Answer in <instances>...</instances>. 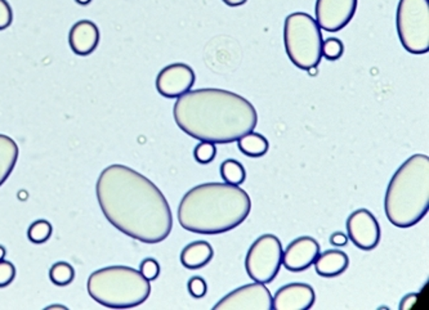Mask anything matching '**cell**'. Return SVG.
<instances>
[{"label":"cell","mask_w":429,"mask_h":310,"mask_svg":"<svg viewBox=\"0 0 429 310\" xmlns=\"http://www.w3.org/2000/svg\"><path fill=\"white\" fill-rule=\"evenodd\" d=\"M95 195L105 218L125 236L152 245L171 235L173 215L168 200L134 169L122 164L107 166L97 181Z\"/></svg>","instance_id":"cell-1"},{"label":"cell","mask_w":429,"mask_h":310,"mask_svg":"<svg viewBox=\"0 0 429 310\" xmlns=\"http://www.w3.org/2000/svg\"><path fill=\"white\" fill-rule=\"evenodd\" d=\"M173 116L179 129L200 142L228 144L254 132L258 114L252 102L230 90H190L178 97Z\"/></svg>","instance_id":"cell-2"},{"label":"cell","mask_w":429,"mask_h":310,"mask_svg":"<svg viewBox=\"0 0 429 310\" xmlns=\"http://www.w3.org/2000/svg\"><path fill=\"white\" fill-rule=\"evenodd\" d=\"M252 210V200L240 186L204 183L190 189L178 208L182 228L198 235H221L238 228Z\"/></svg>","instance_id":"cell-3"},{"label":"cell","mask_w":429,"mask_h":310,"mask_svg":"<svg viewBox=\"0 0 429 310\" xmlns=\"http://www.w3.org/2000/svg\"><path fill=\"white\" fill-rule=\"evenodd\" d=\"M384 210L397 228H411L428 214V156H411L398 168L386 192Z\"/></svg>","instance_id":"cell-4"},{"label":"cell","mask_w":429,"mask_h":310,"mask_svg":"<svg viewBox=\"0 0 429 310\" xmlns=\"http://www.w3.org/2000/svg\"><path fill=\"white\" fill-rule=\"evenodd\" d=\"M88 294L110 309H130L142 305L151 294L150 281L139 270L111 265L95 270L88 278Z\"/></svg>","instance_id":"cell-5"},{"label":"cell","mask_w":429,"mask_h":310,"mask_svg":"<svg viewBox=\"0 0 429 310\" xmlns=\"http://www.w3.org/2000/svg\"><path fill=\"white\" fill-rule=\"evenodd\" d=\"M322 33L311 14L295 12L286 17L284 44L294 66L308 71L317 68L322 58Z\"/></svg>","instance_id":"cell-6"},{"label":"cell","mask_w":429,"mask_h":310,"mask_svg":"<svg viewBox=\"0 0 429 310\" xmlns=\"http://www.w3.org/2000/svg\"><path fill=\"white\" fill-rule=\"evenodd\" d=\"M396 25L402 47L409 53H428L429 0H400Z\"/></svg>","instance_id":"cell-7"},{"label":"cell","mask_w":429,"mask_h":310,"mask_svg":"<svg viewBox=\"0 0 429 310\" xmlns=\"http://www.w3.org/2000/svg\"><path fill=\"white\" fill-rule=\"evenodd\" d=\"M282 243L275 235H263L257 238L245 257L248 276L254 282L271 284L282 265Z\"/></svg>","instance_id":"cell-8"},{"label":"cell","mask_w":429,"mask_h":310,"mask_svg":"<svg viewBox=\"0 0 429 310\" xmlns=\"http://www.w3.org/2000/svg\"><path fill=\"white\" fill-rule=\"evenodd\" d=\"M272 294L259 282L245 284L226 295L214 310H272Z\"/></svg>","instance_id":"cell-9"},{"label":"cell","mask_w":429,"mask_h":310,"mask_svg":"<svg viewBox=\"0 0 429 310\" xmlns=\"http://www.w3.org/2000/svg\"><path fill=\"white\" fill-rule=\"evenodd\" d=\"M348 240L364 251L374 250L381 242V230L376 218L368 209H359L348 216Z\"/></svg>","instance_id":"cell-10"},{"label":"cell","mask_w":429,"mask_h":310,"mask_svg":"<svg viewBox=\"0 0 429 310\" xmlns=\"http://www.w3.org/2000/svg\"><path fill=\"white\" fill-rule=\"evenodd\" d=\"M357 9V0H317L316 22L329 33H337L347 26Z\"/></svg>","instance_id":"cell-11"},{"label":"cell","mask_w":429,"mask_h":310,"mask_svg":"<svg viewBox=\"0 0 429 310\" xmlns=\"http://www.w3.org/2000/svg\"><path fill=\"white\" fill-rule=\"evenodd\" d=\"M196 80L194 70L186 63H171L164 68L157 78V89L165 98H178L190 92Z\"/></svg>","instance_id":"cell-12"},{"label":"cell","mask_w":429,"mask_h":310,"mask_svg":"<svg viewBox=\"0 0 429 310\" xmlns=\"http://www.w3.org/2000/svg\"><path fill=\"white\" fill-rule=\"evenodd\" d=\"M320 254V245L309 236H303L289 243L282 254V265L286 269L298 273L314 265Z\"/></svg>","instance_id":"cell-13"},{"label":"cell","mask_w":429,"mask_h":310,"mask_svg":"<svg viewBox=\"0 0 429 310\" xmlns=\"http://www.w3.org/2000/svg\"><path fill=\"white\" fill-rule=\"evenodd\" d=\"M316 294L307 284H289L282 286L272 297V309L308 310L314 306Z\"/></svg>","instance_id":"cell-14"},{"label":"cell","mask_w":429,"mask_h":310,"mask_svg":"<svg viewBox=\"0 0 429 310\" xmlns=\"http://www.w3.org/2000/svg\"><path fill=\"white\" fill-rule=\"evenodd\" d=\"M100 43V30L95 22L82 20L76 22L70 30L68 44L78 55H89L93 53Z\"/></svg>","instance_id":"cell-15"},{"label":"cell","mask_w":429,"mask_h":310,"mask_svg":"<svg viewBox=\"0 0 429 310\" xmlns=\"http://www.w3.org/2000/svg\"><path fill=\"white\" fill-rule=\"evenodd\" d=\"M314 269L320 277L334 278L341 276L349 267V257L341 250H327L314 260Z\"/></svg>","instance_id":"cell-16"},{"label":"cell","mask_w":429,"mask_h":310,"mask_svg":"<svg viewBox=\"0 0 429 310\" xmlns=\"http://www.w3.org/2000/svg\"><path fill=\"white\" fill-rule=\"evenodd\" d=\"M214 250L206 241H195L187 245L181 252V263L187 269H200L211 263Z\"/></svg>","instance_id":"cell-17"},{"label":"cell","mask_w":429,"mask_h":310,"mask_svg":"<svg viewBox=\"0 0 429 310\" xmlns=\"http://www.w3.org/2000/svg\"><path fill=\"white\" fill-rule=\"evenodd\" d=\"M20 149L11 137L0 134V187L12 174L18 160Z\"/></svg>","instance_id":"cell-18"},{"label":"cell","mask_w":429,"mask_h":310,"mask_svg":"<svg viewBox=\"0 0 429 310\" xmlns=\"http://www.w3.org/2000/svg\"><path fill=\"white\" fill-rule=\"evenodd\" d=\"M236 142L241 154L249 157H262L266 155L270 149V143L267 141L266 137L254 132L243 135Z\"/></svg>","instance_id":"cell-19"},{"label":"cell","mask_w":429,"mask_h":310,"mask_svg":"<svg viewBox=\"0 0 429 310\" xmlns=\"http://www.w3.org/2000/svg\"><path fill=\"white\" fill-rule=\"evenodd\" d=\"M221 176L226 183L232 186H240L245 182L246 170L238 160L228 159L221 165Z\"/></svg>","instance_id":"cell-20"},{"label":"cell","mask_w":429,"mask_h":310,"mask_svg":"<svg viewBox=\"0 0 429 310\" xmlns=\"http://www.w3.org/2000/svg\"><path fill=\"white\" fill-rule=\"evenodd\" d=\"M49 278L55 286L65 287L74 281L75 270L71 264L58 262L53 264V267L49 270Z\"/></svg>","instance_id":"cell-21"},{"label":"cell","mask_w":429,"mask_h":310,"mask_svg":"<svg viewBox=\"0 0 429 310\" xmlns=\"http://www.w3.org/2000/svg\"><path fill=\"white\" fill-rule=\"evenodd\" d=\"M52 232H53V227L51 223L47 220H36L28 228V240L35 245H41V243L47 242L48 240L51 238Z\"/></svg>","instance_id":"cell-22"},{"label":"cell","mask_w":429,"mask_h":310,"mask_svg":"<svg viewBox=\"0 0 429 310\" xmlns=\"http://www.w3.org/2000/svg\"><path fill=\"white\" fill-rule=\"evenodd\" d=\"M216 156H217V147H216L214 143H198V146L194 149V157L201 165L211 164L216 159Z\"/></svg>","instance_id":"cell-23"},{"label":"cell","mask_w":429,"mask_h":310,"mask_svg":"<svg viewBox=\"0 0 429 310\" xmlns=\"http://www.w3.org/2000/svg\"><path fill=\"white\" fill-rule=\"evenodd\" d=\"M343 53L344 46L339 39L329 38L322 43V57H325L327 61H337L341 58Z\"/></svg>","instance_id":"cell-24"},{"label":"cell","mask_w":429,"mask_h":310,"mask_svg":"<svg viewBox=\"0 0 429 310\" xmlns=\"http://www.w3.org/2000/svg\"><path fill=\"white\" fill-rule=\"evenodd\" d=\"M187 290L190 295L195 299H201L208 292V284L203 277H192L187 284Z\"/></svg>","instance_id":"cell-25"},{"label":"cell","mask_w":429,"mask_h":310,"mask_svg":"<svg viewBox=\"0 0 429 310\" xmlns=\"http://www.w3.org/2000/svg\"><path fill=\"white\" fill-rule=\"evenodd\" d=\"M16 277V268L14 264L7 260H0V289H4L14 282Z\"/></svg>","instance_id":"cell-26"},{"label":"cell","mask_w":429,"mask_h":310,"mask_svg":"<svg viewBox=\"0 0 429 310\" xmlns=\"http://www.w3.org/2000/svg\"><path fill=\"white\" fill-rule=\"evenodd\" d=\"M139 272L142 273V276L144 278H147L149 281H155L159 274H160V265L157 263L155 259L152 257H147L144 259L141 267H139Z\"/></svg>","instance_id":"cell-27"},{"label":"cell","mask_w":429,"mask_h":310,"mask_svg":"<svg viewBox=\"0 0 429 310\" xmlns=\"http://www.w3.org/2000/svg\"><path fill=\"white\" fill-rule=\"evenodd\" d=\"M14 12L7 0H0V31L12 25Z\"/></svg>","instance_id":"cell-28"},{"label":"cell","mask_w":429,"mask_h":310,"mask_svg":"<svg viewBox=\"0 0 429 310\" xmlns=\"http://www.w3.org/2000/svg\"><path fill=\"white\" fill-rule=\"evenodd\" d=\"M330 243L335 246V247H343V246H347L348 236L344 235L343 232H335L330 237Z\"/></svg>","instance_id":"cell-29"},{"label":"cell","mask_w":429,"mask_h":310,"mask_svg":"<svg viewBox=\"0 0 429 310\" xmlns=\"http://www.w3.org/2000/svg\"><path fill=\"white\" fill-rule=\"evenodd\" d=\"M416 301H418V295L416 294H409L406 296L402 299L401 304H400V309L401 310H410L414 308Z\"/></svg>","instance_id":"cell-30"},{"label":"cell","mask_w":429,"mask_h":310,"mask_svg":"<svg viewBox=\"0 0 429 310\" xmlns=\"http://www.w3.org/2000/svg\"><path fill=\"white\" fill-rule=\"evenodd\" d=\"M228 7H240L244 6L248 0H222Z\"/></svg>","instance_id":"cell-31"},{"label":"cell","mask_w":429,"mask_h":310,"mask_svg":"<svg viewBox=\"0 0 429 310\" xmlns=\"http://www.w3.org/2000/svg\"><path fill=\"white\" fill-rule=\"evenodd\" d=\"M46 309H68L65 305H51V306H48Z\"/></svg>","instance_id":"cell-32"},{"label":"cell","mask_w":429,"mask_h":310,"mask_svg":"<svg viewBox=\"0 0 429 310\" xmlns=\"http://www.w3.org/2000/svg\"><path fill=\"white\" fill-rule=\"evenodd\" d=\"M75 1L78 4H80V6H87L92 0H75Z\"/></svg>","instance_id":"cell-33"},{"label":"cell","mask_w":429,"mask_h":310,"mask_svg":"<svg viewBox=\"0 0 429 310\" xmlns=\"http://www.w3.org/2000/svg\"><path fill=\"white\" fill-rule=\"evenodd\" d=\"M6 257V249L3 246H0V260H3Z\"/></svg>","instance_id":"cell-34"}]
</instances>
